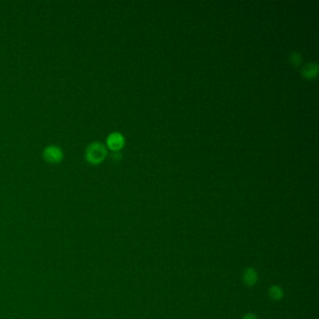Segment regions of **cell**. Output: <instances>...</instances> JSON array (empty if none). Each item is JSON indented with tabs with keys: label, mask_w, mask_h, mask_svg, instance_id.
I'll use <instances>...</instances> for the list:
<instances>
[{
	"label": "cell",
	"mask_w": 319,
	"mask_h": 319,
	"mask_svg": "<svg viewBox=\"0 0 319 319\" xmlns=\"http://www.w3.org/2000/svg\"><path fill=\"white\" fill-rule=\"evenodd\" d=\"M107 154V147L103 143L95 142L87 146L85 151V160L92 165H99L105 160Z\"/></svg>",
	"instance_id": "cell-1"
},
{
	"label": "cell",
	"mask_w": 319,
	"mask_h": 319,
	"mask_svg": "<svg viewBox=\"0 0 319 319\" xmlns=\"http://www.w3.org/2000/svg\"><path fill=\"white\" fill-rule=\"evenodd\" d=\"M243 319H259L258 317L255 315V314H252V313H249L247 315H245Z\"/></svg>",
	"instance_id": "cell-8"
},
{
	"label": "cell",
	"mask_w": 319,
	"mask_h": 319,
	"mask_svg": "<svg viewBox=\"0 0 319 319\" xmlns=\"http://www.w3.org/2000/svg\"><path fill=\"white\" fill-rule=\"evenodd\" d=\"M64 158V153L62 149L56 145L47 146L43 150V159L51 164H57L61 162Z\"/></svg>",
	"instance_id": "cell-2"
},
{
	"label": "cell",
	"mask_w": 319,
	"mask_h": 319,
	"mask_svg": "<svg viewBox=\"0 0 319 319\" xmlns=\"http://www.w3.org/2000/svg\"><path fill=\"white\" fill-rule=\"evenodd\" d=\"M107 147L109 150L113 152H118L121 150L125 145V138L124 136L119 132H112L107 137L106 140Z\"/></svg>",
	"instance_id": "cell-3"
},
{
	"label": "cell",
	"mask_w": 319,
	"mask_h": 319,
	"mask_svg": "<svg viewBox=\"0 0 319 319\" xmlns=\"http://www.w3.org/2000/svg\"><path fill=\"white\" fill-rule=\"evenodd\" d=\"M268 294L272 301H280L284 298V290L281 286H271L268 290Z\"/></svg>",
	"instance_id": "cell-6"
},
{
	"label": "cell",
	"mask_w": 319,
	"mask_h": 319,
	"mask_svg": "<svg viewBox=\"0 0 319 319\" xmlns=\"http://www.w3.org/2000/svg\"><path fill=\"white\" fill-rule=\"evenodd\" d=\"M302 60H303V58H302V55H301L300 53H292L290 54L289 61H290V63H291L293 66H295V67L300 66V64L302 63Z\"/></svg>",
	"instance_id": "cell-7"
},
{
	"label": "cell",
	"mask_w": 319,
	"mask_h": 319,
	"mask_svg": "<svg viewBox=\"0 0 319 319\" xmlns=\"http://www.w3.org/2000/svg\"><path fill=\"white\" fill-rule=\"evenodd\" d=\"M319 73V67L315 63H308L302 68V74L306 79H314L318 76Z\"/></svg>",
	"instance_id": "cell-5"
},
{
	"label": "cell",
	"mask_w": 319,
	"mask_h": 319,
	"mask_svg": "<svg viewBox=\"0 0 319 319\" xmlns=\"http://www.w3.org/2000/svg\"><path fill=\"white\" fill-rule=\"evenodd\" d=\"M258 280H259V275H258V272L256 269L251 268V267L244 269V273H243V282L245 286H249V287L254 286L258 283Z\"/></svg>",
	"instance_id": "cell-4"
}]
</instances>
